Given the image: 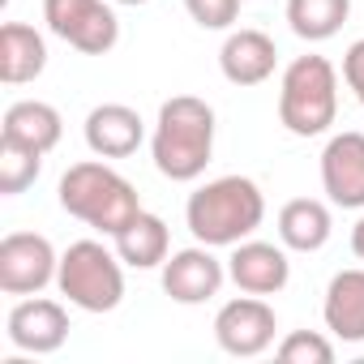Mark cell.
<instances>
[{
  "instance_id": "obj_1",
  "label": "cell",
  "mask_w": 364,
  "mask_h": 364,
  "mask_svg": "<svg viewBox=\"0 0 364 364\" xmlns=\"http://www.w3.org/2000/svg\"><path fill=\"white\" fill-rule=\"evenodd\" d=\"M150 154H154V167L176 185L198 180L215 154V107L198 95L167 99L154 120Z\"/></svg>"
},
{
  "instance_id": "obj_2",
  "label": "cell",
  "mask_w": 364,
  "mask_h": 364,
  "mask_svg": "<svg viewBox=\"0 0 364 364\" xmlns=\"http://www.w3.org/2000/svg\"><path fill=\"white\" fill-rule=\"evenodd\" d=\"M262 219H266V198L249 176H219L202 185L185 206V223L193 240L210 249H232L249 240L262 228Z\"/></svg>"
},
{
  "instance_id": "obj_3",
  "label": "cell",
  "mask_w": 364,
  "mask_h": 364,
  "mask_svg": "<svg viewBox=\"0 0 364 364\" xmlns=\"http://www.w3.org/2000/svg\"><path fill=\"white\" fill-rule=\"evenodd\" d=\"M60 206L82 219L86 228L103 232V236H120L137 215H141V202H137V189L129 180L107 167V163H73L65 176H60Z\"/></svg>"
},
{
  "instance_id": "obj_4",
  "label": "cell",
  "mask_w": 364,
  "mask_h": 364,
  "mask_svg": "<svg viewBox=\"0 0 364 364\" xmlns=\"http://www.w3.org/2000/svg\"><path fill=\"white\" fill-rule=\"evenodd\" d=\"M338 116V77L326 56H296L279 86V120L296 137H317Z\"/></svg>"
},
{
  "instance_id": "obj_5",
  "label": "cell",
  "mask_w": 364,
  "mask_h": 364,
  "mask_svg": "<svg viewBox=\"0 0 364 364\" xmlns=\"http://www.w3.org/2000/svg\"><path fill=\"white\" fill-rule=\"evenodd\" d=\"M56 287L60 296H69V304H77L82 313H112L124 300V270H120V253H112L99 240H77L65 249L60 270H56Z\"/></svg>"
},
{
  "instance_id": "obj_6",
  "label": "cell",
  "mask_w": 364,
  "mask_h": 364,
  "mask_svg": "<svg viewBox=\"0 0 364 364\" xmlns=\"http://www.w3.org/2000/svg\"><path fill=\"white\" fill-rule=\"evenodd\" d=\"M43 22L82 56H103L120 39V22L107 0H43Z\"/></svg>"
},
{
  "instance_id": "obj_7",
  "label": "cell",
  "mask_w": 364,
  "mask_h": 364,
  "mask_svg": "<svg viewBox=\"0 0 364 364\" xmlns=\"http://www.w3.org/2000/svg\"><path fill=\"white\" fill-rule=\"evenodd\" d=\"M60 270V257L39 232H9L0 240V291L5 296H39Z\"/></svg>"
},
{
  "instance_id": "obj_8",
  "label": "cell",
  "mask_w": 364,
  "mask_h": 364,
  "mask_svg": "<svg viewBox=\"0 0 364 364\" xmlns=\"http://www.w3.org/2000/svg\"><path fill=\"white\" fill-rule=\"evenodd\" d=\"M274 330H279V321H274V309L262 300V296H236V300H228L219 313H215V338H219V347L228 351V355H262L270 343H274Z\"/></svg>"
},
{
  "instance_id": "obj_9",
  "label": "cell",
  "mask_w": 364,
  "mask_h": 364,
  "mask_svg": "<svg viewBox=\"0 0 364 364\" xmlns=\"http://www.w3.org/2000/svg\"><path fill=\"white\" fill-rule=\"evenodd\" d=\"M321 189L343 210H364V133H334L321 150Z\"/></svg>"
},
{
  "instance_id": "obj_10",
  "label": "cell",
  "mask_w": 364,
  "mask_h": 364,
  "mask_svg": "<svg viewBox=\"0 0 364 364\" xmlns=\"http://www.w3.org/2000/svg\"><path fill=\"white\" fill-rule=\"evenodd\" d=\"M223 279H228V270L210 253V245L180 249V253H171L163 262V291L176 304H206V300H215Z\"/></svg>"
},
{
  "instance_id": "obj_11",
  "label": "cell",
  "mask_w": 364,
  "mask_h": 364,
  "mask_svg": "<svg viewBox=\"0 0 364 364\" xmlns=\"http://www.w3.org/2000/svg\"><path fill=\"white\" fill-rule=\"evenodd\" d=\"M69 338V313L65 304L48 300V296H31V300H18L14 313H9V343L18 351H31V355H52L60 351Z\"/></svg>"
},
{
  "instance_id": "obj_12",
  "label": "cell",
  "mask_w": 364,
  "mask_h": 364,
  "mask_svg": "<svg viewBox=\"0 0 364 364\" xmlns=\"http://www.w3.org/2000/svg\"><path fill=\"white\" fill-rule=\"evenodd\" d=\"M228 279L249 291V296H274L287 287L291 279V262L279 245H266V240H240L232 245V257H228Z\"/></svg>"
},
{
  "instance_id": "obj_13",
  "label": "cell",
  "mask_w": 364,
  "mask_h": 364,
  "mask_svg": "<svg viewBox=\"0 0 364 364\" xmlns=\"http://www.w3.org/2000/svg\"><path fill=\"white\" fill-rule=\"evenodd\" d=\"M274 65H279V48L266 31H232L219 52V69L232 86H262L274 77Z\"/></svg>"
},
{
  "instance_id": "obj_14",
  "label": "cell",
  "mask_w": 364,
  "mask_h": 364,
  "mask_svg": "<svg viewBox=\"0 0 364 364\" xmlns=\"http://www.w3.org/2000/svg\"><path fill=\"white\" fill-rule=\"evenodd\" d=\"M146 141V124L129 103H99L86 116V146L99 159H129Z\"/></svg>"
},
{
  "instance_id": "obj_15",
  "label": "cell",
  "mask_w": 364,
  "mask_h": 364,
  "mask_svg": "<svg viewBox=\"0 0 364 364\" xmlns=\"http://www.w3.org/2000/svg\"><path fill=\"white\" fill-rule=\"evenodd\" d=\"M0 137H5V141H18V146H26V150L48 154V150L60 146L65 120H60V112H56L52 103H43V99H22V103H14V107L5 112V120H0Z\"/></svg>"
},
{
  "instance_id": "obj_16",
  "label": "cell",
  "mask_w": 364,
  "mask_h": 364,
  "mask_svg": "<svg viewBox=\"0 0 364 364\" xmlns=\"http://www.w3.org/2000/svg\"><path fill=\"white\" fill-rule=\"evenodd\" d=\"M326 330L343 343H364V270H338L326 287L321 304Z\"/></svg>"
},
{
  "instance_id": "obj_17",
  "label": "cell",
  "mask_w": 364,
  "mask_h": 364,
  "mask_svg": "<svg viewBox=\"0 0 364 364\" xmlns=\"http://www.w3.org/2000/svg\"><path fill=\"white\" fill-rule=\"evenodd\" d=\"M48 69V43L35 26L26 22H5L0 31V82L5 86H26Z\"/></svg>"
},
{
  "instance_id": "obj_18",
  "label": "cell",
  "mask_w": 364,
  "mask_h": 364,
  "mask_svg": "<svg viewBox=\"0 0 364 364\" xmlns=\"http://www.w3.org/2000/svg\"><path fill=\"white\" fill-rule=\"evenodd\" d=\"M330 232H334L330 206L317 198H291L279 210V240L296 253H317L330 240Z\"/></svg>"
},
{
  "instance_id": "obj_19",
  "label": "cell",
  "mask_w": 364,
  "mask_h": 364,
  "mask_svg": "<svg viewBox=\"0 0 364 364\" xmlns=\"http://www.w3.org/2000/svg\"><path fill=\"white\" fill-rule=\"evenodd\" d=\"M112 240H116L120 262L133 266V270H154V266H163V262H167V249H171L167 223H163L159 215H146V210H141L120 236H112Z\"/></svg>"
},
{
  "instance_id": "obj_20",
  "label": "cell",
  "mask_w": 364,
  "mask_h": 364,
  "mask_svg": "<svg viewBox=\"0 0 364 364\" xmlns=\"http://www.w3.org/2000/svg\"><path fill=\"white\" fill-rule=\"evenodd\" d=\"M347 14H351V0H287V22L309 43L334 39L343 31Z\"/></svg>"
},
{
  "instance_id": "obj_21",
  "label": "cell",
  "mask_w": 364,
  "mask_h": 364,
  "mask_svg": "<svg viewBox=\"0 0 364 364\" xmlns=\"http://www.w3.org/2000/svg\"><path fill=\"white\" fill-rule=\"evenodd\" d=\"M39 171H43V154L39 150H26L18 141L0 137V193H5V198L26 193L39 180Z\"/></svg>"
},
{
  "instance_id": "obj_22",
  "label": "cell",
  "mask_w": 364,
  "mask_h": 364,
  "mask_svg": "<svg viewBox=\"0 0 364 364\" xmlns=\"http://www.w3.org/2000/svg\"><path fill=\"white\" fill-rule=\"evenodd\" d=\"M279 360L287 364H330L334 360V343L317 330H291L279 343Z\"/></svg>"
},
{
  "instance_id": "obj_23",
  "label": "cell",
  "mask_w": 364,
  "mask_h": 364,
  "mask_svg": "<svg viewBox=\"0 0 364 364\" xmlns=\"http://www.w3.org/2000/svg\"><path fill=\"white\" fill-rule=\"evenodd\" d=\"M185 9L202 31H228L240 18V0H185Z\"/></svg>"
},
{
  "instance_id": "obj_24",
  "label": "cell",
  "mask_w": 364,
  "mask_h": 364,
  "mask_svg": "<svg viewBox=\"0 0 364 364\" xmlns=\"http://www.w3.org/2000/svg\"><path fill=\"white\" fill-rule=\"evenodd\" d=\"M343 77H347L351 95L364 103V39H355V43L347 48V56H343Z\"/></svg>"
},
{
  "instance_id": "obj_25",
  "label": "cell",
  "mask_w": 364,
  "mask_h": 364,
  "mask_svg": "<svg viewBox=\"0 0 364 364\" xmlns=\"http://www.w3.org/2000/svg\"><path fill=\"white\" fill-rule=\"evenodd\" d=\"M351 253L364 262V219H355V228H351Z\"/></svg>"
},
{
  "instance_id": "obj_26",
  "label": "cell",
  "mask_w": 364,
  "mask_h": 364,
  "mask_svg": "<svg viewBox=\"0 0 364 364\" xmlns=\"http://www.w3.org/2000/svg\"><path fill=\"white\" fill-rule=\"evenodd\" d=\"M116 5H146V0H116Z\"/></svg>"
}]
</instances>
